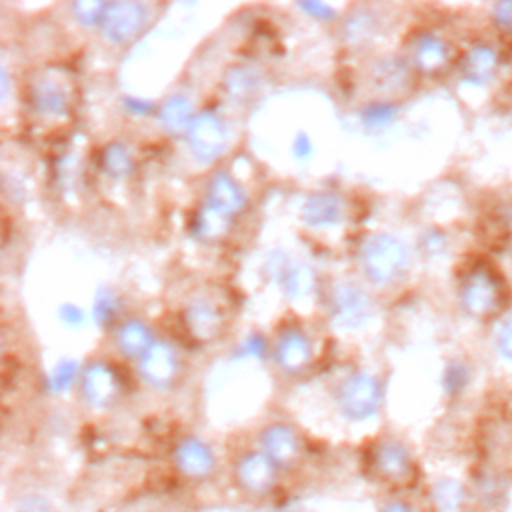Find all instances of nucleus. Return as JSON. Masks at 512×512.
I'll return each instance as SVG.
<instances>
[{
    "instance_id": "f257e3e1",
    "label": "nucleus",
    "mask_w": 512,
    "mask_h": 512,
    "mask_svg": "<svg viewBox=\"0 0 512 512\" xmlns=\"http://www.w3.org/2000/svg\"><path fill=\"white\" fill-rule=\"evenodd\" d=\"M360 262L366 276L380 286H388L398 282L408 266L410 254L402 240L392 234H372L364 240L360 250Z\"/></svg>"
},
{
    "instance_id": "f03ea898",
    "label": "nucleus",
    "mask_w": 512,
    "mask_h": 512,
    "mask_svg": "<svg viewBox=\"0 0 512 512\" xmlns=\"http://www.w3.org/2000/svg\"><path fill=\"white\" fill-rule=\"evenodd\" d=\"M382 402L380 380L368 372L350 374L338 390L340 412L354 422L372 418Z\"/></svg>"
},
{
    "instance_id": "7ed1b4c3",
    "label": "nucleus",
    "mask_w": 512,
    "mask_h": 512,
    "mask_svg": "<svg viewBox=\"0 0 512 512\" xmlns=\"http://www.w3.org/2000/svg\"><path fill=\"white\" fill-rule=\"evenodd\" d=\"M504 290L500 280L486 268L472 270L460 286V304L472 318L484 320L502 308Z\"/></svg>"
},
{
    "instance_id": "20e7f679",
    "label": "nucleus",
    "mask_w": 512,
    "mask_h": 512,
    "mask_svg": "<svg viewBox=\"0 0 512 512\" xmlns=\"http://www.w3.org/2000/svg\"><path fill=\"white\" fill-rule=\"evenodd\" d=\"M150 18L148 6L134 0H122L112 2L106 8L104 20H102V34L110 44L122 46L132 42L146 26Z\"/></svg>"
},
{
    "instance_id": "39448f33",
    "label": "nucleus",
    "mask_w": 512,
    "mask_h": 512,
    "mask_svg": "<svg viewBox=\"0 0 512 512\" xmlns=\"http://www.w3.org/2000/svg\"><path fill=\"white\" fill-rule=\"evenodd\" d=\"M190 152L200 162L216 160L226 148V126L214 112H200L186 130Z\"/></svg>"
},
{
    "instance_id": "423d86ee",
    "label": "nucleus",
    "mask_w": 512,
    "mask_h": 512,
    "mask_svg": "<svg viewBox=\"0 0 512 512\" xmlns=\"http://www.w3.org/2000/svg\"><path fill=\"white\" fill-rule=\"evenodd\" d=\"M374 306L370 296L356 284H338L330 296V314L334 324L346 330H356L372 318Z\"/></svg>"
},
{
    "instance_id": "0eeeda50",
    "label": "nucleus",
    "mask_w": 512,
    "mask_h": 512,
    "mask_svg": "<svg viewBox=\"0 0 512 512\" xmlns=\"http://www.w3.org/2000/svg\"><path fill=\"white\" fill-rule=\"evenodd\" d=\"M80 386L84 400L94 408L110 406L120 392V380L116 372L104 362H90L82 372Z\"/></svg>"
},
{
    "instance_id": "6e6552de",
    "label": "nucleus",
    "mask_w": 512,
    "mask_h": 512,
    "mask_svg": "<svg viewBox=\"0 0 512 512\" xmlns=\"http://www.w3.org/2000/svg\"><path fill=\"white\" fill-rule=\"evenodd\" d=\"M262 452L272 460L276 468L292 466L302 452V442L296 430L288 424H270L260 436Z\"/></svg>"
},
{
    "instance_id": "1a4fd4ad",
    "label": "nucleus",
    "mask_w": 512,
    "mask_h": 512,
    "mask_svg": "<svg viewBox=\"0 0 512 512\" xmlns=\"http://www.w3.org/2000/svg\"><path fill=\"white\" fill-rule=\"evenodd\" d=\"M234 474L238 484L252 494H264L276 482V466L264 452H248L238 458Z\"/></svg>"
},
{
    "instance_id": "9d476101",
    "label": "nucleus",
    "mask_w": 512,
    "mask_h": 512,
    "mask_svg": "<svg viewBox=\"0 0 512 512\" xmlns=\"http://www.w3.org/2000/svg\"><path fill=\"white\" fill-rule=\"evenodd\" d=\"M140 374L154 388H168L178 374V358L166 342H154L140 358Z\"/></svg>"
},
{
    "instance_id": "9b49d317",
    "label": "nucleus",
    "mask_w": 512,
    "mask_h": 512,
    "mask_svg": "<svg viewBox=\"0 0 512 512\" xmlns=\"http://www.w3.org/2000/svg\"><path fill=\"white\" fill-rule=\"evenodd\" d=\"M174 464L188 478H206L214 472L216 460L206 442H202L200 438L188 436L176 444Z\"/></svg>"
},
{
    "instance_id": "f8f14e48",
    "label": "nucleus",
    "mask_w": 512,
    "mask_h": 512,
    "mask_svg": "<svg viewBox=\"0 0 512 512\" xmlns=\"http://www.w3.org/2000/svg\"><path fill=\"white\" fill-rule=\"evenodd\" d=\"M274 358L284 372L298 374L306 370L312 360V344L304 332L296 328H288L286 332L280 334L276 342Z\"/></svg>"
},
{
    "instance_id": "ddd939ff",
    "label": "nucleus",
    "mask_w": 512,
    "mask_h": 512,
    "mask_svg": "<svg viewBox=\"0 0 512 512\" xmlns=\"http://www.w3.org/2000/svg\"><path fill=\"white\" fill-rule=\"evenodd\" d=\"M498 68H500V54L490 44L470 46L460 60L462 78L474 86L488 84L496 76Z\"/></svg>"
},
{
    "instance_id": "4468645a",
    "label": "nucleus",
    "mask_w": 512,
    "mask_h": 512,
    "mask_svg": "<svg viewBox=\"0 0 512 512\" xmlns=\"http://www.w3.org/2000/svg\"><path fill=\"white\" fill-rule=\"evenodd\" d=\"M412 62L424 74H436L450 62V44L436 34L422 32L412 44Z\"/></svg>"
},
{
    "instance_id": "2eb2a0df",
    "label": "nucleus",
    "mask_w": 512,
    "mask_h": 512,
    "mask_svg": "<svg viewBox=\"0 0 512 512\" xmlns=\"http://www.w3.org/2000/svg\"><path fill=\"white\" fill-rule=\"evenodd\" d=\"M206 190L208 204L228 216L238 214L246 206V194L242 186L228 172H214Z\"/></svg>"
},
{
    "instance_id": "dca6fc26",
    "label": "nucleus",
    "mask_w": 512,
    "mask_h": 512,
    "mask_svg": "<svg viewBox=\"0 0 512 512\" xmlns=\"http://www.w3.org/2000/svg\"><path fill=\"white\" fill-rule=\"evenodd\" d=\"M344 216V200L332 192H316L302 204V220L312 228L334 226Z\"/></svg>"
},
{
    "instance_id": "f3484780",
    "label": "nucleus",
    "mask_w": 512,
    "mask_h": 512,
    "mask_svg": "<svg viewBox=\"0 0 512 512\" xmlns=\"http://www.w3.org/2000/svg\"><path fill=\"white\" fill-rule=\"evenodd\" d=\"M372 464H374L376 474L390 482L404 480L410 474V466H412L406 446L396 440H384L376 448Z\"/></svg>"
},
{
    "instance_id": "a211bd4d",
    "label": "nucleus",
    "mask_w": 512,
    "mask_h": 512,
    "mask_svg": "<svg viewBox=\"0 0 512 512\" xmlns=\"http://www.w3.org/2000/svg\"><path fill=\"white\" fill-rule=\"evenodd\" d=\"M224 316L210 300H196L186 308V326L198 340H212L220 334Z\"/></svg>"
},
{
    "instance_id": "6ab92c4d",
    "label": "nucleus",
    "mask_w": 512,
    "mask_h": 512,
    "mask_svg": "<svg viewBox=\"0 0 512 512\" xmlns=\"http://www.w3.org/2000/svg\"><path fill=\"white\" fill-rule=\"evenodd\" d=\"M274 272L278 274L286 296L298 300V298H306L314 292L316 274L308 264L282 260L278 266H274Z\"/></svg>"
},
{
    "instance_id": "aec40b11",
    "label": "nucleus",
    "mask_w": 512,
    "mask_h": 512,
    "mask_svg": "<svg viewBox=\"0 0 512 512\" xmlns=\"http://www.w3.org/2000/svg\"><path fill=\"white\" fill-rule=\"evenodd\" d=\"M32 106L42 116H60L68 108V96L54 80H38L30 90Z\"/></svg>"
},
{
    "instance_id": "412c9836",
    "label": "nucleus",
    "mask_w": 512,
    "mask_h": 512,
    "mask_svg": "<svg viewBox=\"0 0 512 512\" xmlns=\"http://www.w3.org/2000/svg\"><path fill=\"white\" fill-rule=\"evenodd\" d=\"M154 344V336L150 328L140 320L124 322L116 332V346L124 356L142 358Z\"/></svg>"
},
{
    "instance_id": "4be33fe9",
    "label": "nucleus",
    "mask_w": 512,
    "mask_h": 512,
    "mask_svg": "<svg viewBox=\"0 0 512 512\" xmlns=\"http://www.w3.org/2000/svg\"><path fill=\"white\" fill-rule=\"evenodd\" d=\"M158 120L162 124V128L168 134H180L186 132L190 122H192V106L190 100L186 96L180 94H172L170 98L164 100V104L160 106L158 112Z\"/></svg>"
},
{
    "instance_id": "5701e85b",
    "label": "nucleus",
    "mask_w": 512,
    "mask_h": 512,
    "mask_svg": "<svg viewBox=\"0 0 512 512\" xmlns=\"http://www.w3.org/2000/svg\"><path fill=\"white\" fill-rule=\"evenodd\" d=\"M228 228H230V216L216 210L208 202L194 216V232L202 240H210V242L220 240L228 234Z\"/></svg>"
},
{
    "instance_id": "b1692460",
    "label": "nucleus",
    "mask_w": 512,
    "mask_h": 512,
    "mask_svg": "<svg viewBox=\"0 0 512 512\" xmlns=\"http://www.w3.org/2000/svg\"><path fill=\"white\" fill-rule=\"evenodd\" d=\"M102 168L108 176L112 178H128L134 172V156L130 152V148L122 142H110L100 156Z\"/></svg>"
},
{
    "instance_id": "393cba45",
    "label": "nucleus",
    "mask_w": 512,
    "mask_h": 512,
    "mask_svg": "<svg viewBox=\"0 0 512 512\" xmlns=\"http://www.w3.org/2000/svg\"><path fill=\"white\" fill-rule=\"evenodd\" d=\"M262 78L254 68L248 66H238L228 70L226 78H224V86L228 90L230 96L234 98H244L248 94H252L254 90H258Z\"/></svg>"
},
{
    "instance_id": "a878e982",
    "label": "nucleus",
    "mask_w": 512,
    "mask_h": 512,
    "mask_svg": "<svg viewBox=\"0 0 512 512\" xmlns=\"http://www.w3.org/2000/svg\"><path fill=\"white\" fill-rule=\"evenodd\" d=\"M408 78V70L404 66L402 60L398 58H384L376 64L374 68V74H372V80L378 88H384V90H394V88H400Z\"/></svg>"
},
{
    "instance_id": "bb28decb",
    "label": "nucleus",
    "mask_w": 512,
    "mask_h": 512,
    "mask_svg": "<svg viewBox=\"0 0 512 512\" xmlns=\"http://www.w3.org/2000/svg\"><path fill=\"white\" fill-rule=\"evenodd\" d=\"M342 32L350 44L366 42L376 32V18L368 10H354L346 18Z\"/></svg>"
},
{
    "instance_id": "cd10ccee",
    "label": "nucleus",
    "mask_w": 512,
    "mask_h": 512,
    "mask_svg": "<svg viewBox=\"0 0 512 512\" xmlns=\"http://www.w3.org/2000/svg\"><path fill=\"white\" fill-rule=\"evenodd\" d=\"M464 496L466 492L462 484L452 478H444L432 488V500L440 512H456L462 506Z\"/></svg>"
},
{
    "instance_id": "c85d7f7f",
    "label": "nucleus",
    "mask_w": 512,
    "mask_h": 512,
    "mask_svg": "<svg viewBox=\"0 0 512 512\" xmlns=\"http://www.w3.org/2000/svg\"><path fill=\"white\" fill-rule=\"evenodd\" d=\"M396 112L398 108L390 102H374L362 110L360 120L368 130H380V128H386L396 118Z\"/></svg>"
},
{
    "instance_id": "c756f323",
    "label": "nucleus",
    "mask_w": 512,
    "mask_h": 512,
    "mask_svg": "<svg viewBox=\"0 0 512 512\" xmlns=\"http://www.w3.org/2000/svg\"><path fill=\"white\" fill-rule=\"evenodd\" d=\"M108 4L106 2H98V0H84V2H74L72 4V14L74 18L84 24V26H94V24H102L104 14H106Z\"/></svg>"
},
{
    "instance_id": "7c9ffc66",
    "label": "nucleus",
    "mask_w": 512,
    "mask_h": 512,
    "mask_svg": "<svg viewBox=\"0 0 512 512\" xmlns=\"http://www.w3.org/2000/svg\"><path fill=\"white\" fill-rule=\"evenodd\" d=\"M74 378H76V362L74 360H62L52 370L50 380H48V388L56 394L66 392L70 388V384L74 382Z\"/></svg>"
},
{
    "instance_id": "2f4dec72",
    "label": "nucleus",
    "mask_w": 512,
    "mask_h": 512,
    "mask_svg": "<svg viewBox=\"0 0 512 512\" xmlns=\"http://www.w3.org/2000/svg\"><path fill=\"white\" fill-rule=\"evenodd\" d=\"M118 314V298L110 290H100L94 298V318L100 324H108Z\"/></svg>"
},
{
    "instance_id": "473e14b6",
    "label": "nucleus",
    "mask_w": 512,
    "mask_h": 512,
    "mask_svg": "<svg viewBox=\"0 0 512 512\" xmlns=\"http://www.w3.org/2000/svg\"><path fill=\"white\" fill-rule=\"evenodd\" d=\"M468 368L460 362H452L448 364L446 372H444V388L448 394H456L460 392L466 384H468Z\"/></svg>"
},
{
    "instance_id": "72a5a7b5",
    "label": "nucleus",
    "mask_w": 512,
    "mask_h": 512,
    "mask_svg": "<svg viewBox=\"0 0 512 512\" xmlns=\"http://www.w3.org/2000/svg\"><path fill=\"white\" fill-rule=\"evenodd\" d=\"M492 20H494V24H496L502 32H512V0L498 2V4L494 6Z\"/></svg>"
},
{
    "instance_id": "f704fd0d",
    "label": "nucleus",
    "mask_w": 512,
    "mask_h": 512,
    "mask_svg": "<svg viewBox=\"0 0 512 512\" xmlns=\"http://www.w3.org/2000/svg\"><path fill=\"white\" fill-rule=\"evenodd\" d=\"M496 348L506 360L512 362V318L500 326L496 334Z\"/></svg>"
},
{
    "instance_id": "c9c22d12",
    "label": "nucleus",
    "mask_w": 512,
    "mask_h": 512,
    "mask_svg": "<svg viewBox=\"0 0 512 512\" xmlns=\"http://www.w3.org/2000/svg\"><path fill=\"white\" fill-rule=\"evenodd\" d=\"M446 236L440 234V232H428L426 236H422V250L428 254V256H438L446 250Z\"/></svg>"
},
{
    "instance_id": "e433bc0d",
    "label": "nucleus",
    "mask_w": 512,
    "mask_h": 512,
    "mask_svg": "<svg viewBox=\"0 0 512 512\" xmlns=\"http://www.w3.org/2000/svg\"><path fill=\"white\" fill-rule=\"evenodd\" d=\"M312 150H314V146H312L310 136H308L306 132H298V134L294 136V142H292V154H294V158H296L298 162H306V160L312 156Z\"/></svg>"
},
{
    "instance_id": "4c0bfd02",
    "label": "nucleus",
    "mask_w": 512,
    "mask_h": 512,
    "mask_svg": "<svg viewBox=\"0 0 512 512\" xmlns=\"http://www.w3.org/2000/svg\"><path fill=\"white\" fill-rule=\"evenodd\" d=\"M238 352H240V356L260 358V356H264V352H266V342H264V338H262L260 334H252V336H248V338L242 342V346L238 348Z\"/></svg>"
},
{
    "instance_id": "58836bf2",
    "label": "nucleus",
    "mask_w": 512,
    "mask_h": 512,
    "mask_svg": "<svg viewBox=\"0 0 512 512\" xmlns=\"http://www.w3.org/2000/svg\"><path fill=\"white\" fill-rule=\"evenodd\" d=\"M298 8L302 12H306L308 16L318 18V20H332L334 18V8L324 4V2H300Z\"/></svg>"
},
{
    "instance_id": "ea45409f",
    "label": "nucleus",
    "mask_w": 512,
    "mask_h": 512,
    "mask_svg": "<svg viewBox=\"0 0 512 512\" xmlns=\"http://www.w3.org/2000/svg\"><path fill=\"white\" fill-rule=\"evenodd\" d=\"M58 316L60 320L66 324V326H82L84 324V312L74 306V304H62L60 310H58Z\"/></svg>"
},
{
    "instance_id": "a19ab883",
    "label": "nucleus",
    "mask_w": 512,
    "mask_h": 512,
    "mask_svg": "<svg viewBox=\"0 0 512 512\" xmlns=\"http://www.w3.org/2000/svg\"><path fill=\"white\" fill-rule=\"evenodd\" d=\"M122 102H124V108H126L128 112L136 114V116L148 114V112L154 108V104H152L150 100H142V98H136V96H126Z\"/></svg>"
},
{
    "instance_id": "79ce46f5",
    "label": "nucleus",
    "mask_w": 512,
    "mask_h": 512,
    "mask_svg": "<svg viewBox=\"0 0 512 512\" xmlns=\"http://www.w3.org/2000/svg\"><path fill=\"white\" fill-rule=\"evenodd\" d=\"M18 512H50V506L44 498L40 496H26L20 506H18Z\"/></svg>"
},
{
    "instance_id": "37998d69",
    "label": "nucleus",
    "mask_w": 512,
    "mask_h": 512,
    "mask_svg": "<svg viewBox=\"0 0 512 512\" xmlns=\"http://www.w3.org/2000/svg\"><path fill=\"white\" fill-rule=\"evenodd\" d=\"M382 512H414V508L402 500H396V502H390L382 508Z\"/></svg>"
},
{
    "instance_id": "c03bdc74",
    "label": "nucleus",
    "mask_w": 512,
    "mask_h": 512,
    "mask_svg": "<svg viewBox=\"0 0 512 512\" xmlns=\"http://www.w3.org/2000/svg\"><path fill=\"white\" fill-rule=\"evenodd\" d=\"M6 94H8V74L6 70H2V96L6 98Z\"/></svg>"
}]
</instances>
